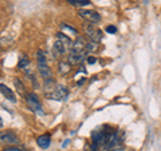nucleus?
Segmentation results:
<instances>
[{
	"label": "nucleus",
	"instance_id": "1",
	"mask_svg": "<svg viewBox=\"0 0 161 151\" xmlns=\"http://www.w3.org/2000/svg\"><path fill=\"white\" fill-rule=\"evenodd\" d=\"M36 60H38V70L39 74L44 80L51 79V70L47 66V60H46V55L43 51H38L36 54Z\"/></svg>",
	"mask_w": 161,
	"mask_h": 151
},
{
	"label": "nucleus",
	"instance_id": "2",
	"mask_svg": "<svg viewBox=\"0 0 161 151\" xmlns=\"http://www.w3.org/2000/svg\"><path fill=\"white\" fill-rule=\"evenodd\" d=\"M83 29H85V34L87 35V36L92 39V42H97L99 43L101 39H102V31H101L99 28H97L94 26V24H85L83 26Z\"/></svg>",
	"mask_w": 161,
	"mask_h": 151
},
{
	"label": "nucleus",
	"instance_id": "3",
	"mask_svg": "<svg viewBox=\"0 0 161 151\" xmlns=\"http://www.w3.org/2000/svg\"><path fill=\"white\" fill-rule=\"evenodd\" d=\"M78 15L82 19L85 20H87V22H90L92 24H95V23H98L101 22V16H99V13L97 11H93V9H79V12Z\"/></svg>",
	"mask_w": 161,
	"mask_h": 151
},
{
	"label": "nucleus",
	"instance_id": "4",
	"mask_svg": "<svg viewBox=\"0 0 161 151\" xmlns=\"http://www.w3.org/2000/svg\"><path fill=\"white\" fill-rule=\"evenodd\" d=\"M19 142V138L12 131H0V144L12 146Z\"/></svg>",
	"mask_w": 161,
	"mask_h": 151
},
{
	"label": "nucleus",
	"instance_id": "5",
	"mask_svg": "<svg viewBox=\"0 0 161 151\" xmlns=\"http://www.w3.org/2000/svg\"><path fill=\"white\" fill-rule=\"evenodd\" d=\"M26 102H27V106L32 110V111L42 114V106H40L39 99H38V96L35 94H32V92L31 94H27L26 95Z\"/></svg>",
	"mask_w": 161,
	"mask_h": 151
},
{
	"label": "nucleus",
	"instance_id": "6",
	"mask_svg": "<svg viewBox=\"0 0 161 151\" xmlns=\"http://www.w3.org/2000/svg\"><path fill=\"white\" fill-rule=\"evenodd\" d=\"M69 96V90L64 86H57V88L50 94V98L54 100H66Z\"/></svg>",
	"mask_w": 161,
	"mask_h": 151
},
{
	"label": "nucleus",
	"instance_id": "7",
	"mask_svg": "<svg viewBox=\"0 0 161 151\" xmlns=\"http://www.w3.org/2000/svg\"><path fill=\"white\" fill-rule=\"evenodd\" d=\"M86 46H87V43L83 38H77L71 44L70 52H85L86 51Z\"/></svg>",
	"mask_w": 161,
	"mask_h": 151
},
{
	"label": "nucleus",
	"instance_id": "8",
	"mask_svg": "<svg viewBox=\"0 0 161 151\" xmlns=\"http://www.w3.org/2000/svg\"><path fill=\"white\" fill-rule=\"evenodd\" d=\"M86 51L85 52H70L69 54V63L71 66H77V64L82 63L85 59H86Z\"/></svg>",
	"mask_w": 161,
	"mask_h": 151
},
{
	"label": "nucleus",
	"instance_id": "9",
	"mask_svg": "<svg viewBox=\"0 0 161 151\" xmlns=\"http://www.w3.org/2000/svg\"><path fill=\"white\" fill-rule=\"evenodd\" d=\"M0 92L3 94V96L6 98L7 100H9V102H12V103H16V98H15V94L9 90L6 84H0Z\"/></svg>",
	"mask_w": 161,
	"mask_h": 151
},
{
	"label": "nucleus",
	"instance_id": "10",
	"mask_svg": "<svg viewBox=\"0 0 161 151\" xmlns=\"http://www.w3.org/2000/svg\"><path fill=\"white\" fill-rule=\"evenodd\" d=\"M36 143L40 148H48L50 144H51V138H50V135H47V134L40 135V137L36 139Z\"/></svg>",
	"mask_w": 161,
	"mask_h": 151
},
{
	"label": "nucleus",
	"instance_id": "11",
	"mask_svg": "<svg viewBox=\"0 0 161 151\" xmlns=\"http://www.w3.org/2000/svg\"><path fill=\"white\" fill-rule=\"evenodd\" d=\"M66 46H64L63 43H60L59 40H57L54 44V47H53V54H54V56H58V55H62L64 54V51H66V48H64Z\"/></svg>",
	"mask_w": 161,
	"mask_h": 151
},
{
	"label": "nucleus",
	"instance_id": "12",
	"mask_svg": "<svg viewBox=\"0 0 161 151\" xmlns=\"http://www.w3.org/2000/svg\"><path fill=\"white\" fill-rule=\"evenodd\" d=\"M57 40H59V42L63 43L64 46H69L70 48H71V44H73L71 39H70L67 35H64L63 32H58V34H57Z\"/></svg>",
	"mask_w": 161,
	"mask_h": 151
},
{
	"label": "nucleus",
	"instance_id": "13",
	"mask_svg": "<svg viewBox=\"0 0 161 151\" xmlns=\"http://www.w3.org/2000/svg\"><path fill=\"white\" fill-rule=\"evenodd\" d=\"M58 70H59V74L66 75L70 72V70H71V64L67 63V62H60L59 66H58Z\"/></svg>",
	"mask_w": 161,
	"mask_h": 151
},
{
	"label": "nucleus",
	"instance_id": "14",
	"mask_svg": "<svg viewBox=\"0 0 161 151\" xmlns=\"http://www.w3.org/2000/svg\"><path fill=\"white\" fill-rule=\"evenodd\" d=\"M14 84H15V87H16L18 92H19L20 95H26V87H24L23 82H22V80H20L19 78H15V79H14Z\"/></svg>",
	"mask_w": 161,
	"mask_h": 151
},
{
	"label": "nucleus",
	"instance_id": "15",
	"mask_svg": "<svg viewBox=\"0 0 161 151\" xmlns=\"http://www.w3.org/2000/svg\"><path fill=\"white\" fill-rule=\"evenodd\" d=\"M67 3L74 7H85L90 4V0H67Z\"/></svg>",
	"mask_w": 161,
	"mask_h": 151
},
{
	"label": "nucleus",
	"instance_id": "16",
	"mask_svg": "<svg viewBox=\"0 0 161 151\" xmlns=\"http://www.w3.org/2000/svg\"><path fill=\"white\" fill-rule=\"evenodd\" d=\"M30 66V59L26 56V55H22L20 56V60H19V63H18V67L20 70H23V68H26Z\"/></svg>",
	"mask_w": 161,
	"mask_h": 151
},
{
	"label": "nucleus",
	"instance_id": "17",
	"mask_svg": "<svg viewBox=\"0 0 161 151\" xmlns=\"http://www.w3.org/2000/svg\"><path fill=\"white\" fill-rule=\"evenodd\" d=\"M98 43L97 42H90V43H87V46H86V52L87 54H90V52H95L98 49Z\"/></svg>",
	"mask_w": 161,
	"mask_h": 151
},
{
	"label": "nucleus",
	"instance_id": "18",
	"mask_svg": "<svg viewBox=\"0 0 161 151\" xmlns=\"http://www.w3.org/2000/svg\"><path fill=\"white\" fill-rule=\"evenodd\" d=\"M60 28H62V29H67V31L69 32H71V34H77V29H75L74 27H71V26H69V24H66V23H62V24H60Z\"/></svg>",
	"mask_w": 161,
	"mask_h": 151
},
{
	"label": "nucleus",
	"instance_id": "19",
	"mask_svg": "<svg viewBox=\"0 0 161 151\" xmlns=\"http://www.w3.org/2000/svg\"><path fill=\"white\" fill-rule=\"evenodd\" d=\"M105 31H106L108 34H115L117 32V28H115L114 26H108L106 28H105Z\"/></svg>",
	"mask_w": 161,
	"mask_h": 151
},
{
	"label": "nucleus",
	"instance_id": "20",
	"mask_svg": "<svg viewBox=\"0 0 161 151\" xmlns=\"http://www.w3.org/2000/svg\"><path fill=\"white\" fill-rule=\"evenodd\" d=\"M95 62H97L95 56H93V55H89V56H87V63H89V64H94Z\"/></svg>",
	"mask_w": 161,
	"mask_h": 151
},
{
	"label": "nucleus",
	"instance_id": "21",
	"mask_svg": "<svg viewBox=\"0 0 161 151\" xmlns=\"http://www.w3.org/2000/svg\"><path fill=\"white\" fill-rule=\"evenodd\" d=\"M108 151H129V150H126L125 147H122V146H119V147H115V148H110V150H108Z\"/></svg>",
	"mask_w": 161,
	"mask_h": 151
},
{
	"label": "nucleus",
	"instance_id": "22",
	"mask_svg": "<svg viewBox=\"0 0 161 151\" xmlns=\"http://www.w3.org/2000/svg\"><path fill=\"white\" fill-rule=\"evenodd\" d=\"M3 151H23V150H20V148H18V147H6Z\"/></svg>",
	"mask_w": 161,
	"mask_h": 151
},
{
	"label": "nucleus",
	"instance_id": "23",
	"mask_svg": "<svg viewBox=\"0 0 161 151\" xmlns=\"http://www.w3.org/2000/svg\"><path fill=\"white\" fill-rule=\"evenodd\" d=\"M98 148H99V147H97V146L92 144V147H90V150H87V151H98Z\"/></svg>",
	"mask_w": 161,
	"mask_h": 151
},
{
	"label": "nucleus",
	"instance_id": "24",
	"mask_svg": "<svg viewBox=\"0 0 161 151\" xmlns=\"http://www.w3.org/2000/svg\"><path fill=\"white\" fill-rule=\"evenodd\" d=\"M3 126V120H2V118H0V127Z\"/></svg>",
	"mask_w": 161,
	"mask_h": 151
}]
</instances>
